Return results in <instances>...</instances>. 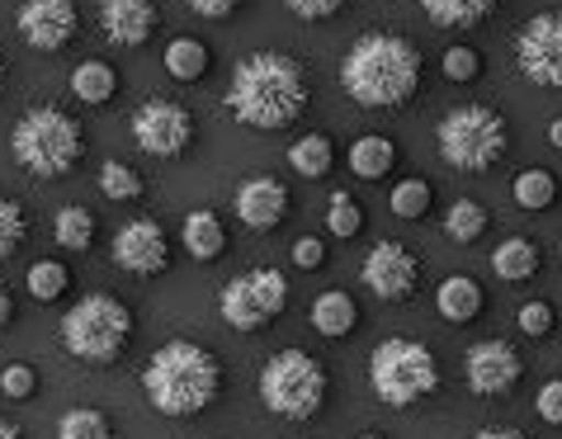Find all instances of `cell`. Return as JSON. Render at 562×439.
Returning a JSON list of instances; mask_svg holds the SVG:
<instances>
[{
    "mask_svg": "<svg viewBox=\"0 0 562 439\" xmlns=\"http://www.w3.org/2000/svg\"><path fill=\"white\" fill-rule=\"evenodd\" d=\"M223 109L251 133H284L312 109V71L293 53H246L232 71Z\"/></svg>",
    "mask_w": 562,
    "mask_h": 439,
    "instance_id": "obj_1",
    "label": "cell"
},
{
    "mask_svg": "<svg viewBox=\"0 0 562 439\" xmlns=\"http://www.w3.org/2000/svg\"><path fill=\"white\" fill-rule=\"evenodd\" d=\"M420 71H426V61H420V48L412 38L369 29L340 57V90L364 109H402L416 100Z\"/></svg>",
    "mask_w": 562,
    "mask_h": 439,
    "instance_id": "obj_2",
    "label": "cell"
},
{
    "mask_svg": "<svg viewBox=\"0 0 562 439\" xmlns=\"http://www.w3.org/2000/svg\"><path fill=\"white\" fill-rule=\"evenodd\" d=\"M223 383H227L223 359L199 340H166L143 364V392L170 420L204 416L223 397Z\"/></svg>",
    "mask_w": 562,
    "mask_h": 439,
    "instance_id": "obj_3",
    "label": "cell"
},
{
    "mask_svg": "<svg viewBox=\"0 0 562 439\" xmlns=\"http://www.w3.org/2000/svg\"><path fill=\"white\" fill-rule=\"evenodd\" d=\"M10 156L24 176L34 180H61L81 166L86 156V128L76 114L57 104H29L20 123L10 128Z\"/></svg>",
    "mask_w": 562,
    "mask_h": 439,
    "instance_id": "obj_4",
    "label": "cell"
},
{
    "mask_svg": "<svg viewBox=\"0 0 562 439\" xmlns=\"http://www.w3.org/2000/svg\"><path fill=\"white\" fill-rule=\"evenodd\" d=\"M435 147H440L445 166L463 170V176H482V170L502 166L510 151V123L496 104H459L449 109L435 128Z\"/></svg>",
    "mask_w": 562,
    "mask_h": 439,
    "instance_id": "obj_5",
    "label": "cell"
},
{
    "mask_svg": "<svg viewBox=\"0 0 562 439\" xmlns=\"http://www.w3.org/2000/svg\"><path fill=\"white\" fill-rule=\"evenodd\" d=\"M369 383H373V392H379V402L397 406V412L430 402L435 392L445 387L435 350L426 340H412V336L379 340V350L369 354Z\"/></svg>",
    "mask_w": 562,
    "mask_h": 439,
    "instance_id": "obj_6",
    "label": "cell"
},
{
    "mask_svg": "<svg viewBox=\"0 0 562 439\" xmlns=\"http://www.w3.org/2000/svg\"><path fill=\"white\" fill-rule=\"evenodd\" d=\"M57 336L61 350L81 364H114L133 340V307L114 293H90L61 317Z\"/></svg>",
    "mask_w": 562,
    "mask_h": 439,
    "instance_id": "obj_7",
    "label": "cell"
},
{
    "mask_svg": "<svg viewBox=\"0 0 562 439\" xmlns=\"http://www.w3.org/2000/svg\"><path fill=\"white\" fill-rule=\"evenodd\" d=\"M331 397V373L307 350H279L260 369V402L279 420H312Z\"/></svg>",
    "mask_w": 562,
    "mask_h": 439,
    "instance_id": "obj_8",
    "label": "cell"
},
{
    "mask_svg": "<svg viewBox=\"0 0 562 439\" xmlns=\"http://www.w3.org/2000/svg\"><path fill=\"white\" fill-rule=\"evenodd\" d=\"M284 307H289V279L270 270V264L237 274L217 293V312H223V322L232 331H265V326H274L284 317Z\"/></svg>",
    "mask_w": 562,
    "mask_h": 439,
    "instance_id": "obj_9",
    "label": "cell"
},
{
    "mask_svg": "<svg viewBox=\"0 0 562 439\" xmlns=\"http://www.w3.org/2000/svg\"><path fill=\"white\" fill-rule=\"evenodd\" d=\"M359 279L379 303H412L420 293V279H426V260L407 241H373L364 264H359Z\"/></svg>",
    "mask_w": 562,
    "mask_h": 439,
    "instance_id": "obj_10",
    "label": "cell"
},
{
    "mask_svg": "<svg viewBox=\"0 0 562 439\" xmlns=\"http://www.w3.org/2000/svg\"><path fill=\"white\" fill-rule=\"evenodd\" d=\"M515 71L539 90H562V10H543L515 34Z\"/></svg>",
    "mask_w": 562,
    "mask_h": 439,
    "instance_id": "obj_11",
    "label": "cell"
},
{
    "mask_svg": "<svg viewBox=\"0 0 562 439\" xmlns=\"http://www.w3.org/2000/svg\"><path fill=\"white\" fill-rule=\"evenodd\" d=\"M133 143L156 161H176L194 147V114L176 100H143L133 114Z\"/></svg>",
    "mask_w": 562,
    "mask_h": 439,
    "instance_id": "obj_12",
    "label": "cell"
},
{
    "mask_svg": "<svg viewBox=\"0 0 562 439\" xmlns=\"http://www.w3.org/2000/svg\"><path fill=\"white\" fill-rule=\"evenodd\" d=\"M463 379L473 397H510L515 387L525 383V354L520 345L510 340H477L473 350L463 354Z\"/></svg>",
    "mask_w": 562,
    "mask_h": 439,
    "instance_id": "obj_13",
    "label": "cell"
},
{
    "mask_svg": "<svg viewBox=\"0 0 562 439\" xmlns=\"http://www.w3.org/2000/svg\"><path fill=\"white\" fill-rule=\"evenodd\" d=\"M14 29L34 53H61L81 34V10H76V0H24L14 14Z\"/></svg>",
    "mask_w": 562,
    "mask_h": 439,
    "instance_id": "obj_14",
    "label": "cell"
},
{
    "mask_svg": "<svg viewBox=\"0 0 562 439\" xmlns=\"http://www.w3.org/2000/svg\"><path fill=\"white\" fill-rule=\"evenodd\" d=\"M114 264L123 274H137V279H151V274H166L170 270V237L156 217H133V223L119 227L114 237Z\"/></svg>",
    "mask_w": 562,
    "mask_h": 439,
    "instance_id": "obj_15",
    "label": "cell"
},
{
    "mask_svg": "<svg viewBox=\"0 0 562 439\" xmlns=\"http://www.w3.org/2000/svg\"><path fill=\"white\" fill-rule=\"evenodd\" d=\"M161 29V5L156 0H104L100 5V34L119 48H143Z\"/></svg>",
    "mask_w": 562,
    "mask_h": 439,
    "instance_id": "obj_16",
    "label": "cell"
},
{
    "mask_svg": "<svg viewBox=\"0 0 562 439\" xmlns=\"http://www.w3.org/2000/svg\"><path fill=\"white\" fill-rule=\"evenodd\" d=\"M289 209H293V194H289V184L279 180V176H251V180H241V190H237V217L251 232H274L289 217Z\"/></svg>",
    "mask_w": 562,
    "mask_h": 439,
    "instance_id": "obj_17",
    "label": "cell"
},
{
    "mask_svg": "<svg viewBox=\"0 0 562 439\" xmlns=\"http://www.w3.org/2000/svg\"><path fill=\"white\" fill-rule=\"evenodd\" d=\"M435 307H440L445 322L468 326V322H477L482 312H487V293H482V284L473 274H449L445 284L435 289Z\"/></svg>",
    "mask_w": 562,
    "mask_h": 439,
    "instance_id": "obj_18",
    "label": "cell"
},
{
    "mask_svg": "<svg viewBox=\"0 0 562 439\" xmlns=\"http://www.w3.org/2000/svg\"><path fill=\"white\" fill-rule=\"evenodd\" d=\"M359 303L346 293V289H326L317 293V303H312V326H317V336L326 340H350L359 331Z\"/></svg>",
    "mask_w": 562,
    "mask_h": 439,
    "instance_id": "obj_19",
    "label": "cell"
},
{
    "mask_svg": "<svg viewBox=\"0 0 562 439\" xmlns=\"http://www.w3.org/2000/svg\"><path fill=\"white\" fill-rule=\"evenodd\" d=\"M180 237H184V250H190L194 260H204V264L217 260V256H227V223L213 209H194L190 217H184Z\"/></svg>",
    "mask_w": 562,
    "mask_h": 439,
    "instance_id": "obj_20",
    "label": "cell"
},
{
    "mask_svg": "<svg viewBox=\"0 0 562 439\" xmlns=\"http://www.w3.org/2000/svg\"><path fill=\"white\" fill-rule=\"evenodd\" d=\"M393 166H397V143H393V137H383V133L355 137L350 170L359 180H383V176H393Z\"/></svg>",
    "mask_w": 562,
    "mask_h": 439,
    "instance_id": "obj_21",
    "label": "cell"
},
{
    "mask_svg": "<svg viewBox=\"0 0 562 439\" xmlns=\"http://www.w3.org/2000/svg\"><path fill=\"white\" fill-rule=\"evenodd\" d=\"M539 260H543L539 241L506 237L502 246H496V256H492V270H496V279H506V284H525V279L539 274Z\"/></svg>",
    "mask_w": 562,
    "mask_h": 439,
    "instance_id": "obj_22",
    "label": "cell"
},
{
    "mask_svg": "<svg viewBox=\"0 0 562 439\" xmlns=\"http://www.w3.org/2000/svg\"><path fill=\"white\" fill-rule=\"evenodd\" d=\"M119 71L109 67V61H100V57H90V61H81V67L71 71V95L81 100V104H90V109H100V104H109L119 95Z\"/></svg>",
    "mask_w": 562,
    "mask_h": 439,
    "instance_id": "obj_23",
    "label": "cell"
},
{
    "mask_svg": "<svg viewBox=\"0 0 562 439\" xmlns=\"http://www.w3.org/2000/svg\"><path fill=\"white\" fill-rule=\"evenodd\" d=\"M166 71L176 76V81L184 86H194V81H204V76L213 71V53H209V43L204 38H170L166 43Z\"/></svg>",
    "mask_w": 562,
    "mask_h": 439,
    "instance_id": "obj_24",
    "label": "cell"
},
{
    "mask_svg": "<svg viewBox=\"0 0 562 439\" xmlns=\"http://www.w3.org/2000/svg\"><path fill=\"white\" fill-rule=\"evenodd\" d=\"M53 237L61 250H76V256H86V250H95L100 241V227H95V213L81 209V203H67L57 217H53Z\"/></svg>",
    "mask_w": 562,
    "mask_h": 439,
    "instance_id": "obj_25",
    "label": "cell"
},
{
    "mask_svg": "<svg viewBox=\"0 0 562 439\" xmlns=\"http://www.w3.org/2000/svg\"><path fill=\"white\" fill-rule=\"evenodd\" d=\"M496 5H502V0H420V10L445 29H473L482 20H492Z\"/></svg>",
    "mask_w": 562,
    "mask_h": 439,
    "instance_id": "obj_26",
    "label": "cell"
},
{
    "mask_svg": "<svg viewBox=\"0 0 562 439\" xmlns=\"http://www.w3.org/2000/svg\"><path fill=\"white\" fill-rule=\"evenodd\" d=\"M487 227H492V213L482 209L477 199H454L449 203V213H445V237L449 241L473 246V241L487 237Z\"/></svg>",
    "mask_w": 562,
    "mask_h": 439,
    "instance_id": "obj_27",
    "label": "cell"
},
{
    "mask_svg": "<svg viewBox=\"0 0 562 439\" xmlns=\"http://www.w3.org/2000/svg\"><path fill=\"white\" fill-rule=\"evenodd\" d=\"M289 166L299 170L303 180H322L326 170L336 166V143L326 133H303L299 143L289 147Z\"/></svg>",
    "mask_w": 562,
    "mask_h": 439,
    "instance_id": "obj_28",
    "label": "cell"
},
{
    "mask_svg": "<svg viewBox=\"0 0 562 439\" xmlns=\"http://www.w3.org/2000/svg\"><path fill=\"white\" fill-rule=\"evenodd\" d=\"M510 194H515V203H520V209L543 213V209H553V203H558V176H553V170H543V166H529V170H520V176H515Z\"/></svg>",
    "mask_w": 562,
    "mask_h": 439,
    "instance_id": "obj_29",
    "label": "cell"
},
{
    "mask_svg": "<svg viewBox=\"0 0 562 439\" xmlns=\"http://www.w3.org/2000/svg\"><path fill=\"white\" fill-rule=\"evenodd\" d=\"M387 209H393L402 223H420V217L435 209V184L420 180V176H407L402 184H393V199H387Z\"/></svg>",
    "mask_w": 562,
    "mask_h": 439,
    "instance_id": "obj_30",
    "label": "cell"
},
{
    "mask_svg": "<svg viewBox=\"0 0 562 439\" xmlns=\"http://www.w3.org/2000/svg\"><path fill=\"white\" fill-rule=\"evenodd\" d=\"M57 439H114V420L95 406H71L57 420Z\"/></svg>",
    "mask_w": 562,
    "mask_h": 439,
    "instance_id": "obj_31",
    "label": "cell"
},
{
    "mask_svg": "<svg viewBox=\"0 0 562 439\" xmlns=\"http://www.w3.org/2000/svg\"><path fill=\"white\" fill-rule=\"evenodd\" d=\"M24 284L38 303H57V297H67V289H71V270L61 260H38V264H29Z\"/></svg>",
    "mask_w": 562,
    "mask_h": 439,
    "instance_id": "obj_32",
    "label": "cell"
},
{
    "mask_svg": "<svg viewBox=\"0 0 562 439\" xmlns=\"http://www.w3.org/2000/svg\"><path fill=\"white\" fill-rule=\"evenodd\" d=\"M29 241V213L20 199L0 194V260H10L14 250Z\"/></svg>",
    "mask_w": 562,
    "mask_h": 439,
    "instance_id": "obj_33",
    "label": "cell"
},
{
    "mask_svg": "<svg viewBox=\"0 0 562 439\" xmlns=\"http://www.w3.org/2000/svg\"><path fill=\"white\" fill-rule=\"evenodd\" d=\"M326 227H331V237H340V241L364 232V209L355 203V194H346V190L331 194V203H326Z\"/></svg>",
    "mask_w": 562,
    "mask_h": 439,
    "instance_id": "obj_34",
    "label": "cell"
},
{
    "mask_svg": "<svg viewBox=\"0 0 562 439\" xmlns=\"http://www.w3.org/2000/svg\"><path fill=\"white\" fill-rule=\"evenodd\" d=\"M100 190L104 199H114V203H133V199H143V176H137L133 166H123V161H109L100 166Z\"/></svg>",
    "mask_w": 562,
    "mask_h": 439,
    "instance_id": "obj_35",
    "label": "cell"
},
{
    "mask_svg": "<svg viewBox=\"0 0 562 439\" xmlns=\"http://www.w3.org/2000/svg\"><path fill=\"white\" fill-rule=\"evenodd\" d=\"M440 67H445V76H449L454 86H473L477 76H482V53L468 48V43H454V48L440 57Z\"/></svg>",
    "mask_w": 562,
    "mask_h": 439,
    "instance_id": "obj_36",
    "label": "cell"
},
{
    "mask_svg": "<svg viewBox=\"0 0 562 439\" xmlns=\"http://www.w3.org/2000/svg\"><path fill=\"white\" fill-rule=\"evenodd\" d=\"M515 322H520V331H525L529 340H543V336H553L558 312H553V303H543V297H529V303L515 312Z\"/></svg>",
    "mask_w": 562,
    "mask_h": 439,
    "instance_id": "obj_37",
    "label": "cell"
},
{
    "mask_svg": "<svg viewBox=\"0 0 562 439\" xmlns=\"http://www.w3.org/2000/svg\"><path fill=\"white\" fill-rule=\"evenodd\" d=\"M38 369L34 364H5L0 369V392H5L10 402H29V397H38Z\"/></svg>",
    "mask_w": 562,
    "mask_h": 439,
    "instance_id": "obj_38",
    "label": "cell"
},
{
    "mask_svg": "<svg viewBox=\"0 0 562 439\" xmlns=\"http://www.w3.org/2000/svg\"><path fill=\"white\" fill-rule=\"evenodd\" d=\"M284 5L299 14L303 24H326V20H336V14L346 10L350 0H284Z\"/></svg>",
    "mask_w": 562,
    "mask_h": 439,
    "instance_id": "obj_39",
    "label": "cell"
},
{
    "mask_svg": "<svg viewBox=\"0 0 562 439\" xmlns=\"http://www.w3.org/2000/svg\"><path fill=\"white\" fill-rule=\"evenodd\" d=\"M539 416H543V426H558L562 430V379L539 387Z\"/></svg>",
    "mask_w": 562,
    "mask_h": 439,
    "instance_id": "obj_40",
    "label": "cell"
},
{
    "mask_svg": "<svg viewBox=\"0 0 562 439\" xmlns=\"http://www.w3.org/2000/svg\"><path fill=\"white\" fill-rule=\"evenodd\" d=\"M293 264H299V270H322V264H326V246L317 241V237H299V241H293Z\"/></svg>",
    "mask_w": 562,
    "mask_h": 439,
    "instance_id": "obj_41",
    "label": "cell"
},
{
    "mask_svg": "<svg viewBox=\"0 0 562 439\" xmlns=\"http://www.w3.org/2000/svg\"><path fill=\"white\" fill-rule=\"evenodd\" d=\"M194 14H204V20H227V14H237L246 0H184Z\"/></svg>",
    "mask_w": 562,
    "mask_h": 439,
    "instance_id": "obj_42",
    "label": "cell"
},
{
    "mask_svg": "<svg viewBox=\"0 0 562 439\" xmlns=\"http://www.w3.org/2000/svg\"><path fill=\"white\" fill-rule=\"evenodd\" d=\"M468 439H529V435L515 430V426H487V430H477V435H468Z\"/></svg>",
    "mask_w": 562,
    "mask_h": 439,
    "instance_id": "obj_43",
    "label": "cell"
},
{
    "mask_svg": "<svg viewBox=\"0 0 562 439\" xmlns=\"http://www.w3.org/2000/svg\"><path fill=\"white\" fill-rule=\"evenodd\" d=\"M14 322V297H10V289L0 284V331H5V326Z\"/></svg>",
    "mask_w": 562,
    "mask_h": 439,
    "instance_id": "obj_44",
    "label": "cell"
},
{
    "mask_svg": "<svg viewBox=\"0 0 562 439\" xmlns=\"http://www.w3.org/2000/svg\"><path fill=\"white\" fill-rule=\"evenodd\" d=\"M0 439H24V430L14 426V420H5V416H0Z\"/></svg>",
    "mask_w": 562,
    "mask_h": 439,
    "instance_id": "obj_45",
    "label": "cell"
},
{
    "mask_svg": "<svg viewBox=\"0 0 562 439\" xmlns=\"http://www.w3.org/2000/svg\"><path fill=\"white\" fill-rule=\"evenodd\" d=\"M549 143L562 151V119H553V123H549Z\"/></svg>",
    "mask_w": 562,
    "mask_h": 439,
    "instance_id": "obj_46",
    "label": "cell"
},
{
    "mask_svg": "<svg viewBox=\"0 0 562 439\" xmlns=\"http://www.w3.org/2000/svg\"><path fill=\"white\" fill-rule=\"evenodd\" d=\"M0 86H5V57H0Z\"/></svg>",
    "mask_w": 562,
    "mask_h": 439,
    "instance_id": "obj_47",
    "label": "cell"
},
{
    "mask_svg": "<svg viewBox=\"0 0 562 439\" xmlns=\"http://www.w3.org/2000/svg\"><path fill=\"white\" fill-rule=\"evenodd\" d=\"M359 439H387V435H359Z\"/></svg>",
    "mask_w": 562,
    "mask_h": 439,
    "instance_id": "obj_48",
    "label": "cell"
},
{
    "mask_svg": "<svg viewBox=\"0 0 562 439\" xmlns=\"http://www.w3.org/2000/svg\"><path fill=\"white\" fill-rule=\"evenodd\" d=\"M558 256H562V241H558Z\"/></svg>",
    "mask_w": 562,
    "mask_h": 439,
    "instance_id": "obj_49",
    "label": "cell"
}]
</instances>
